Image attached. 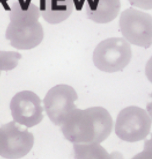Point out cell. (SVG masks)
I'll return each instance as SVG.
<instances>
[{
	"label": "cell",
	"instance_id": "6da1fadb",
	"mask_svg": "<svg viewBox=\"0 0 152 159\" xmlns=\"http://www.w3.org/2000/svg\"><path fill=\"white\" fill-rule=\"evenodd\" d=\"M61 126L65 138L74 144H100L110 135L113 120L102 107L83 110L75 108L68 114Z\"/></svg>",
	"mask_w": 152,
	"mask_h": 159
},
{
	"label": "cell",
	"instance_id": "7a4b0ae2",
	"mask_svg": "<svg viewBox=\"0 0 152 159\" xmlns=\"http://www.w3.org/2000/svg\"><path fill=\"white\" fill-rule=\"evenodd\" d=\"M132 58L130 44L124 38H111L100 42L95 48L93 61L99 70L115 73L127 66Z\"/></svg>",
	"mask_w": 152,
	"mask_h": 159
},
{
	"label": "cell",
	"instance_id": "3957f363",
	"mask_svg": "<svg viewBox=\"0 0 152 159\" xmlns=\"http://www.w3.org/2000/svg\"><path fill=\"white\" fill-rule=\"evenodd\" d=\"M120 31L130 43L149 48L152 43V17L139 10L129 8L121 14Z\"/></svg>",
	"mask_w": 152,
	"mask_h": 159
},
{
	"label": "cell",
	"instance_id": "277c9868",
	"mask_svg": "<svg viewBox=\"0 0 152 159\" xmlns=\"http://www.w3.org/2000/svg\"><path fill=\"white\" fill-rule=\"evenodd\" d=\"M152 120L145 109L129 106L119 113L115 124V133L119 139L130 143L143 140L150 132Z\"/></svg>",
	"mask_w": 152,
	"mask_h": 159
},
{
	"label": "cell",
	"instance_id": "5b68a950",
	"mask_svg": "<svg viewBox=\"0 0 152 159\" xmlns=\"http://www.w3.org/2000/svg\"><path fill=\"white\" fill-rule=\"evenodd\" d=\"M77 98L75 90L66 84L55 86L49 90L44 103L46 113L53 124L61 125L68 114L76 108L74 102Z\"/></svg>",
	"mask_w": 152,
	"mask_h": 159
},
{
	"label": "cell",
	"instance_id": "8992f818",
	"mask_svg": "<svg viewBox=\"0 0 152 159\" xmlns=\"http://www.w3.org/2000/svg\"><path fill=\"white\" fill-rule=\"evenodd\" d=\"M10 107L14 121L27 128L39 124L44 118L41 100L31 91L17 93L11 100Z\"/></svg>",
	"mask_w": 152,
	"mask_h": 159
},
{
	"label": "cell",
	"instance_id": "52a82bcc",
	"mask_svg": "<svg viewBox=\"0 0 152 159\" xmlns=\"http://www.w3.org/2000/svg\"><path fill=\"white\" fill-rule=\"evenodd\" d=\"M4 135V148L0 156L6 159H19L27 155L34 144L33 134L15 121L2 125Z\"/></svg>",
	"mask_w": 152,
	"mask_h": 159
},
{
	"label": "cell",
	"instance_id": "ba28073f",
	"mask_svg": "<svg viewBox=\"0 0 152 159\" xmlns=\"http://www.w3.org/2000/svg\"><path fill=\"white\" fill-rule=\"evenodd\" d=\"M44 29L39 21L30 23L10 22L6 38L12 47L19 50H29L38 46L43 40Z\"/></svg>",
	"mask_w": 152,
	"mask_h": 159
},
{
	"label": "cell",
	"instance_id": "9c48e42d",
	"mask_svg": "<svg viewBox=\"0 0 152 159\" xmlns=\"http://www.w3.org/2000/svg\"><path fill=\"white\" fill-rule=\"evenodd\" d=\"M121 7L120 0H87L86 14L93 21L105 24L117 18Z\"/></svg>",
	"mask_w": 152,
	"mask_h": 159
},
{
	"label": "cell",
	"instance_id": "30bf717a",
	"mask_svg": "<svg viewBox=\"0 0 152 159\" xmlns=\"http://www.w3.org/2000/svg\"><path fill=\"white\" fill-rule=\"evenodd\" d=\"M74 8V0H45L40 16L49 24H59L71 16Z\"/></svg>",
	"mask_w": 152,
	"mask_h": 159
},
{
	"label": "cell",
	"instance_id": "8fae6325",
	"mask_svg": "<svg viewBox=\"0 0 152 159\" xmlns=\"http://www.w3.org/2000/svg\"><path fill=\"white\" fill-rule=\"evenodd\" d=\"M40 11L39 7L30 1L19 0L14 2L10 11V22L30 23L39 21Z\"/></svg>",
	"mask_w": 152,
	"mask_h": 159
},
{
	"label": "cell",
	"instance_id": "7c38bea8",
	"mask_svg": "<svg viewBox=\"0 0 152 159\" xmlns=\"http://www.w3.org/2000/svg\"><path fill=\"white\" fill-rule=\"evenodd\" d=\"M77 158H108L109 154L99 145L91 144H74Z\"/></svg>",
	"mask_w": 152,
	"mask_h": 159
},
{
	"label": "cell",
	"instance_id": "4fadbf2b",
	"mask_svg": "<svg viewBox=\"0 0 152 159\" xmlns=\"http://www.w3.org/2000/svg\"><path fill=\"white\" fill-rule=\"evenodd\" d=\"M21 57V55L17 52L0 51V71L13 70Z\"/></svg>",
	"mask_w": 152,
	"mask_h": 159
},
{
	"label": "cell",
	"instance_id": "5bb4252c",
	"mask_svg": "<svg viewBox=\"0 0 152 159\" xmlns=\"http://www.w3.org/2000/svg\"><path fill=\"white\" fill-rule=\"evenodd\" d=\"M131 5L139 8L150 10L152 8V0H128Z\"/></svg>",
	"mask_w": 152,
	"mask_h": 159
},
{
	"label": "cell",
	"instance_id": "9a60e30c",
	"mask_svg": "<svg viewBox=\"0 0 152 159\" xmlns=\"http://www.w3.org/2000/svg\"><path fill=\"white\" fill-rule=\"evenodd\" d=\"M4 142H5V139H4V134L0 129V155L4 150Z\"/></svg>",
	"mask_w": 152,
	"mask_h": 159
},
{
	"label": "cell",
	"instance_id": "2e32d148",
	"mask_svg": "<svg viewBox=\"0 0 152 159\" xmlns=\"http://www.w3.org/2000/svg\"><path fill=\"white\" fill-rule=\"evenodd\" d=\"M0 75H1V71H0Z\"/></svg>",
	"mask_w": 152,
	"mask_h": 159
}]
</instances>
